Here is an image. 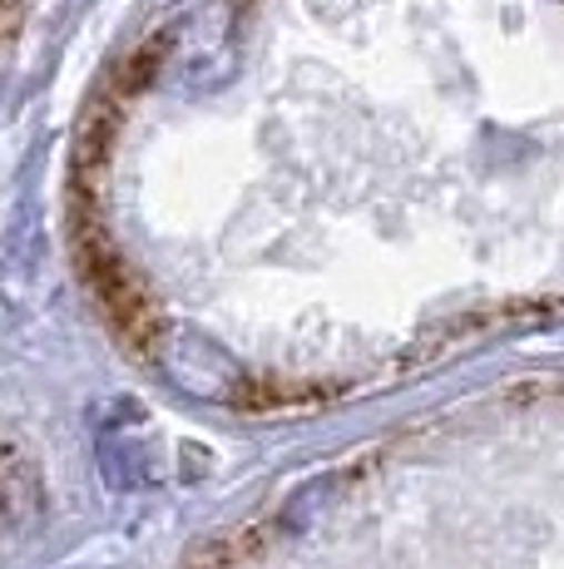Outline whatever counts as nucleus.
I'll use <instances>...</instances> for the list:
<instances>
[{"mask_svg":"<svg viewBox=\"0 0 564 569\" xmlns=\"http://www.w3.org/2000/svg\"><path fill=\"white\" fill-rule=\"evenodd\" d=\"M0 10H6V0H0Z\"/></svg>","mask_w":564,"mask_h":569,"instance_id":"1","label":"nucleus"}]
</instances>
